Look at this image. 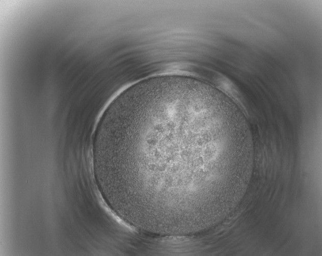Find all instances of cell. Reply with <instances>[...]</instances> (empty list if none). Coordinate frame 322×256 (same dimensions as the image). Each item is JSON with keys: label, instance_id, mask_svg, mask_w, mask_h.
Instances as JSON below:
<instances>
[{"label": "cell", "instance_id": "obj_1", "mask_svg": "<svg viewBox=\"0 0 322 256\" xmlns=\"http://www.w3.org/2000/svg\"><path fill=\"white\" fill-rule=\"evenodd\" d=\"M108 142L119 199L134 218L157 225L203 217L234 169L232 117L214 88L189 77L136 84L116 111Z\"/></svg>", "mask_w": 322, "mask_h": 256}]
</instances>
